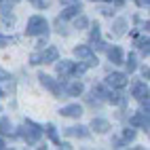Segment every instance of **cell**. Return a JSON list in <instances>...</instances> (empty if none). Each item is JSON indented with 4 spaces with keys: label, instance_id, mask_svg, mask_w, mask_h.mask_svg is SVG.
Here are the masks:
<instances>
[{
    "label": "cell",
    "instance_id": "6da1fadb",
    "mask_svg": "<svg viewBox=\"0 0 150 150\" xmlns=\"http://www.w3.org/2000/svg\"><path fill=\"white\" fill-rule=\"evenodd\" d=\"M19 133H21V137L25 139L28 144H36L38 139L42 137V127H38V125L32 123V121H25V123L21 125V129H19Z\"/></svg>",
    "mask_w": 150,
    "mask_h": 150
},
{
    "label": "cell",
    "instance_id": "7a4b0ae2",
    "mask_svg": "<svg viewBox=\"0 0 150 150\" xmlns=\"http://www.w3.org/2000/svg\"><path fill=\"white\" fill-rule=\"evenodd\" d=\"M47 32H49V23H47L45 17H40V15L30 17L28 28H25V34L28 36H40V34H47Z\"/></svg>",
    "mask_w": 150,
    "mask_h": 150
},
{
    "label": "cell",
    "instance_id": "3957f363",
    "mask_svg": "<svg viewBox=\"0 0 150 150\" xmlns=\"http://www.w3.org/2000/svg\"><path fill=\"white\" fill-rule=\"evenodd\" d=\"M74 55L81 59V62H85V66H97V57L91 51V47H87V45H78L74 49Z\"/></svg>",
    "mask_w": 150,
    "mask_h": 150
},
{
    "label": "cell",
    "instance_id": "277c9868",
    "mask_svg": "<svg viewBox=\"0 0 150 150\" xmlns=\"http://www.w3.org/2000/svg\"><path fill=\"white\" fill-rule=\"evenodd\" d=\"M38 78H40V83H42V85H45V87H47V89H49V91H51L55 97H62V85H59L55 78H51L49 74H40Z\"/></svg>",
    "mask_w": 150,
    "mask_h": 150
},
{
    "label": "cell",
    "instance_id": "5b68a950",
    "mask_svg": "<svg viewBox=\"0 0 150 150\" xmlns=\"http://www.w3.org/2000/svg\"><path fill=\"white\" fill-rule=\"evenodd\" d=\"M110 87H114V89H123V87H127V74H121V72H112L108 76V81H106Z\"/></svg>",
    "mask_w": 150,
    "mask_h": 150
},
{
    "label": "cell",
    "instance_id": "8992f818",
    "mask_svg": "<svg viewBox=\"0 0 150 150\" xmlns=\"http://www.w3.org/2000/svg\"><path fill=\"white\" fill-rule=\"evenodd\" d=\"M133 97L137 102L146 104L148 102V85L146 83H133Z\"/></svg>",
    "mask_w": 150,
    "mask_h": 150
},
{
    "label": "cell",
    "instance_id": "52a82bcc",
    "mask_svg": "<svg viewBox=\"0 0 150 150\" xmlns=\"http://www.w3.org/2000/svg\"><path fill=\"white\" fill-rule=\"evenodd\" d=\"M131 125L148 129V104H146V108H144V110H139L137 114H133V118H131Z\"/></svg>",
    "mask_w": 150,
    "mask_h": 150
},
{
    "label": "cell",
    "instance_id": "ba28073f",
    "mask_svg": "<svg viewBox=\"0 0 150 150\" xmlns=\"http://www.w3.org/2000/svg\"><path fill=\"white\" fill-rule=\"evenodd\" d=\"M59 114H62V116H70V118H78V116L83 114V108L78 106V104H70V106H66V108L59 110Z\"/></svg>",
    "mask_w": 150,
    "mask_h": 150
},
{
    "label": "cell",
    "instance_id": "9c48e42d",
    "mask_svg": "<svg viewBox=\"0 0 150 150\" xmlns=\"http://www.w3.org/2000/svg\"><path fill=\"white\" fill-rule=\"evenodd\" d=\"M57 55H59L57 49H55V47H49L47 51L40 53V62H42V64H53V62H57Z\"/></svg>",
    "mask_w": 150,
    "mask_h": 150
},
{
    "label": "cell",
    "instance_id": "30bf717a",
    "mask_svg": "<svg viewBox=\"0 0 150 150\" xmlns=\"http://www.w3.org/2000/svg\"><path fill=\"white\" fill-rule=\"evenodd\" d=\"M66 135H74V137L87 139V137H89V131H87V127L78 125V127H68V129H66Z\"/></svg>",
    "mask_w": 150,
    "mask_h": 150
},
{
    "label": "cell",
    "instance_id": "8fae6325",
    "mask_svg": "<svg viewBox=\"0 0 150 150\" xmlns=\"http://www.w3.org/2000/svg\"><path fill=\"white\" fill-rule=\"evenodd\" d=\"M55 68H57V74L59 76H70V74H72V70H74V64L68 62V59H64V62H59Z\"/></svg>",
    "mask_w": 150,
    "mask_h": 150
},
{
    "label": "cell",
    "instance_id": "7c38bea8",
    "mask_svg": "<svg viewBox=\"0 0 150 150\" xmlns=\"http://www.w3.org/2000/svg\"><path fill=\"white\" fill-rule=\"evenodd\" d=\"M108 59H110L112 64H123L125 55H123V51H121V47H112V49H108Z\"/></svg>",
    "mask_w": 150,
    "mask_h": 150
},
{
    "label": "cell",
    "instance_id": "4fadbf2b",
    "mask_svg": "<svg viewBox=\"0 0 150 150\" xmlns=\"http://www.w3.org/2000/svg\"><path fill=\"white\" fill-rule=\"evenodd\" d=\"M125 32H127V19L125 17H118L114 21V25H112V34L114 36H123Z\"/></svg>",
    "mask_w": 150,
    "mask_h": 150
},
{
    "label": "cell",
    "instance_id": "5bb4252c",
    "mask_svg": "<svg viewBox=\"0 0 150 150\" xmlns=\"http://www.w3.org/2000/svg\"><path fill=\"white\" fill-rule=\"evenodd\" d=\"M81 4L78 2H74V4H68V8L66 11H62V19H70V17H76V15H81Z\"/></svg>",
    "mask_w": 150,
    "mask_h": 150
},
{
    "label": "cell",
    "instance_id": "9a60e30c",
    "mask_svg": "<svg viewBox=\"0 0 150 150\" xmlns=\"http://www.w3.org/2000/svg\"><path fill=\"white\" fill-rule=\"evenodd\" d=\"M91 127L95 129L97 133H106V131H110V123H108V121H104V118H93Z\"/></svg>",
    "mask_w": 150,
    "mask_h": 150
},
{
    "label": "cell",
    "instance_id": "2e32d148",
    "mask_svg": "<svg viewBox=\"0 0 150 150\" xmlns=\"http://www.w3.org/2000/svg\"><path fill=\"white\" fill-rule=\"evenodd\" d=\"M83 93V85L81 83H72L66 87V95H81Z\"/></svg>",
    "mask_w": 150,
    "mask_h": 150
},
{
    "label": "cell",
    "instance_id": "e0dca14e",
    "mask_svg": "<svg viewBox=\"0 0 150 150\" xmlns=\"http://www.w3.org/2000/svg\"><path fill=\"white\" fill-rule=\"evenodd\" d=\"M42 129H45V133H47L49 137H51V139H53V142H55L57 146H59V144H62V142H59V137H57V133H55V127H53L51 123H49L47 127H42Z\"/></svg>",
    "mask_w": 150,
    "mask_h": 150
},
{
    "label": "cell",
    "instance_id": "ac0fdd59",
    "mask_svg": "<svg viewBox=\"0 0 150 150\" xmlns=\"http://www.w3.org/2000/svg\"><path fill=\"white\" fill-rule=\"evenodd\" d=\"M123 64L127 66V72H133V70L137 68V59H135V55L131 53V55H129V59H123Z\"/></svg>",
    "mask_w": 150,
    "mask_h": 150
},
{
    "label": "cell",
    "instance_id": "d6986e66",
    "mask_svg": "<svg viewBox=\"0 0 150 150\" xmlns=\"http://www.w3.org/2000/svg\"><path fill=\"white\" fill-rule=\"evenodd\" d=\"M11 121H8V118H2V121H0V133L2 135H11Z\"/></svg>",
    "mask_w": 150,
    "mask_h": 150
},
{
    "label": "cell",
    "instance_id": "ffe728a7",
    "mask_svg": "<svg viewBox=\"0 0 150 150\" xmlns=\"http://www.w3.org/2000/svg\"><path fill=\"white\" fill-rule=\"evenodd\" d=\"M87 25H89V19H87L85 15H81V17L76 15V19H74V28H76V30H83V28H87Z\"/></svg>",
    "mask_w": 150,
    "mask_h": 150
},
{
    "label": "cell",
    "instance_id": "44dd1931",
    "mask_svg": "<svg viewBox=\"0 0 150 150\" xmlns=\"http://www.w3.org/2000/svg\"><path fill=\"white\" fill-rule=\"evenodd\" d=\"M135 45H137V49H139L144 55H148V36H146V38H137Z\"/></svg>",
    "mask_w": 150,
    "mask_h": 150
},
{
    "label": "cell",
    "instance_id": "7402d4cb",
    "mask_svg": "<svg viewBox=\"0 0 150 150\" xmlns=\"http://www.w3.org/2000/svg\"><path fill=\"white\" fill-rule=\"evenodd\" d=\"M91 42H99V25L95 23L93 25V30H91V38H89Z\"/></svg>",
    "mask_w": 150,
    "mask_h": 150
},
{
    "label": "cell",
    "instance_id": "603a6c76",
    "mask_svg": "<svg viewBox=\"0 0 150 150\" xmlns=\"http://www.w3.org/2000/svg\"><path fill=\"white\" fill-rule=\"evenodd\" d=\"M133 137H135V131H133V129H125V131H123V139H125V142H131Z\"/></svg>",
    "mask_w": 150,
    "mask_h": 150
},
{
    "label": "cell",
    "instance_id": "cb8c5ba5",
    "mask_svg": "<svg viewBox=\"0 0 150 150\" xmlns=\"http://www.w3.org/2000/svg\"><path fill=\"white\" fill-rule=\"evenodd\" d=\"M30 64H32V66L42 64V62H40V53H32V57H30Z\"/></svg>",
    "mask_w": 150,
    "mask_h": 150
},
{
    "label": "cell",
    "instance_id": "d4e9b609",
    "mask_svg": "<svg viewBox=\"0 0 150 150\" xmlns=\"http://www.w3.org/2000/svg\"><path fill=\"white\" fill-rule=\"evenodd\" d=\"M6 45H11V38H6V36L0 34V47H6Z\"/></svg>",
    "mask_w": 150,
    "mask_h": 150
},
{
    "label": "cell",
    "instance_id": "484cf974",
    "mask_svg": "<svg viewBox=\"0 0 150 150\" xmlns=\"http://www.w3.org/2000/svg\"><path fill=\"white\" fill-rule=\"evenodd\" d=\"M32 2H34L38 8H42V6H47V4H49V0H32Z\"/></svg>",
    "mask_w": 150,
    "mask_h": 150
},
{
    "label": "cell",
    "instance_id": "4316f807",
    "mask_svg": "<svg viewBox=\"0 0 150 150\" xmlns=\"http://www.w3.org/2000/svg\"><path fill=\"white\" fill-rule=\"evenodd\" d=\"M6 78H11V76H8L6 72H2V70H0V81H6Z\"/></svg>",
    "mask_w": 150,
    "mask_h": 150
},
{
    "label": "cell",
    "instance_id": "83f0119b",
    "mask_svg": "<svg viewBox=\"0 0 150 150\" xmlns=\"http://www.w3.org/2000/svg\"><path fill=\"white\" fill-rule=\"evenodd\" d=\"M135 2H137L139 6H148V0H135Z\"/></svg>",
    "mask_w": 150,
    "mask_h": 150
},
{
    "label": "cell",
    "instance_id": "f1b7e54d",
    "mask_svg": "<svg viewBox=\"0 0 150 150\" xmlns=\"http://www.w3.org/2000/svg\"><path fill=\"white\" fill-rule=\"evenodd\" d=\"M112 13H114V11H112V8H104V15H106V17H110V15H112Z\"/></svg>",
    "mask_w": 150,
    "mask_h": 150
},
{
    "label": "cell",
    "instance_id": "f546056e",
    "mask_svg": "<svg viewBox=\"0 0 150 150\" xmlns=\"http://www.w3.org/2000/svg\"><path fill=\"white\" fill-rule=\"evenodd\" d=\"M74 2H78V0H62V4H74Z\"/></svg>",
    "mask_w": 150,
    "mask_h": 150
},
{
    "label": "cell",
    "instance_id": "4dcf8cb0",
    "mask_svg": "<svg viewBox=\"0 0 150 150\" xmlns=\"http://www.w3.org/2000/svg\"><path fill=\"white\" fill-rule=\"evenodd\" d=\"M2 148H4V139H2V137H0V150H2Z\"/></svg>",
    "mask_w": 150,
    "mask_h": 150
},
{
    "label": "cell",
    "instance_id": "1f68e13d",
    "mask_svg": "<svg viewBox=\"0 0 150 150\" xmlns=\"http://www.w3.org/2000/svg\"><path fill=\"white\" fill-rule=\"evenodd\" d=\"M93 2H95V0H93ZM104 2H112V0H104Z\"/></svg>",
    "mask_w": 150,
    "mask_h": 150
},
{
    "label": "cell",
    "instance_id": "d6a6232c",
    "mask_svg": "<svg viewBox=\"0 0 150 150\" xmlns=\"http://www.w3.org/2000/svg\"><path fill=\"white\" fill-rule=\"evenodd\" d=\"M0 95H2V89H0Z\"/></svg>",
    "mask_w": 150,
    "mask_h": 150
},
{
    "label": "cell",
    "instance_id": "836d02e7",
    "mask_svg": "<svg viewBox=\"0 0 150 150\" xmlns=\"http://www.w3.org/2000/svg\"><path fill=\"white\" fill-rule=\"evenodd\" d=\"M0 110H2V106H0Z\"/></svg>",
    "mask_w": 150,
    "mask_h": 150
},
{
    "label": "cell",
    "instance_id": "e575fe53",
    "mask_svg": "<svg viewBox=\"0 0 150 150\" xmlns=\"http://www.w3.org/2000/svg\"><path fill=\"white\" fill-rule=\"evenodd\" d=\"M0 2H2V0H0Z\"/></svg>",
    "mask_w": 150,
    "mask_h": 150
}]
</instances>
